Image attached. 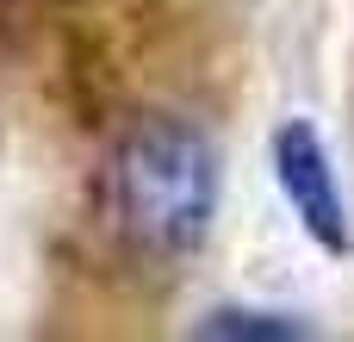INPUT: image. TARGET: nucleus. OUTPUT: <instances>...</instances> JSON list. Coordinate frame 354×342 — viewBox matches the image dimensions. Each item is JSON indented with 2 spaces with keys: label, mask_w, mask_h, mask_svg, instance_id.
<instances>
[{
  "label": "nucleus",
  "mask_w": 354,
  "mask_h": 342,
  "mask_svg": "<svg viewBox=\"0 0 354 342\" xmlns=\"http://www.w3.org/2000/svg\"><path fill=\"white\" fill-rule=\"evenodd\" d=\"M274 187L292 206L299 231L324 249V255H348L354 249V224H348V199L330 162V143L317 137L311 118H286L274 131Z\"/></svg>",
  "instance_id": "nucleus-2"
},
{
  "label": "nucleus",
  "mask_w": 354,
  "mask_h": 342,
  "mask_svg": "<svg viewBox=\"0 0 354 342\" xmlns=\"http://www.w3.org/2000/svg\"><path fill=\"white\" fill-rule=\"evenodd\" d=\"M199 336H268V342H286V336H305L299 318L286 312H243V305H218L199 318Z\"/></svg>",
  "instance_id": "nucleus-3"
},
{
  "label": "nucleus",
  "mask_w": 354,
  "mask_h": 342,
  "mask_svg": "<svg viewBox=\"0 0 354 342\" xmlns=\"http://www.w3.org/2000/svg\"><path fill=\"white\" fill-rule=\"evenodd\" d=\"M112 187H118V218L124 231L149 249V255H193L212 237L218 199H224V162L218 143L193 125V118H143L124 131L118 162H112Z\"/></svg>",
  "instance_id": "nucleus-1"
}]
</instances>
